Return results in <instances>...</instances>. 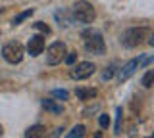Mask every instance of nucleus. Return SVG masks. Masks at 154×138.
Listing matches in <instances>:
<instances>
[{"instance_id":"f257e3e1","label":"nucleus","mask_w":154,"mask_h":138,"mask_svg":"<svg viewBox=\"0 0 154 138\" xmlns=\"http://www.w3.org/2000/svg\"><path fill=\"white\" fill-rule=\"evenodd\" d=\"M81 39H83V44L89 54H96V56H102L106 52V44L102 39V33L98 29H85L81 33Z\"/></svg>"},{"instance_id":"f03ea898","label":"nucleus","mask_w":154,"mask_h":138,"mask_svg":"<svg viewBox=\"0 0 154 138\" xmlns=\"http://www.w3.org/2000/svg\"><path fill=\"white\" fill-rule=\"evenodd\" d=\"M150 37V29L148 27H133V29H127L123 31L122 35V44L125 48H137V46H141L144 39H148Z\"/></svg>"},{"instance_id":"7ed1b4c3","label":"nucleus","mask_w":154,"mask_h":138,"mask_svg":"<svg viewBox=\"0 0 154 138\" xmlns=\"http://www.w3.org/2000/svg\"><path fill=\"white\" fill-rule=\"evenodd\" d=\"M71 16H73L75 21L79 23H93L96 17V12L93 8V4L87 2V0H79L71 6Z\"/></svg>"},{"instance_id":"20e7f679","label":"nucleus","mask_w":154,"mask_h":138,"mask_svg":"<svg viewBox=\"0 0 154 138\" xmlns=\"http://www.w3.org/2000/svg\"><path fill=\"white\" fill-rule=\"evenodd\" d=\"M2 58L8 61V63H19V61L23 60V44L17 40H12L8 42V44H4L2 48Z\"/></svg>"},{"instance_id":"39448f33","label":"nucleus","mask_w":154,"mask_h":138,"mask_svg":"<svg viewBox=\"0 0 154 138\" xmlns=\"http://www.w3.org/2000/svg\"><path fill=\"white\" fill-rule=\"evenodd\" d=\"M66 58V44L64 42H52L50 46L46 48V63L48 65H58L62 63Z\"/></svg>"},{"instance_id":"423d86ee","label":"nucleus","mask_w":154,"mask_h":138,"mask_svg":"<svg viewBox=\"0 0 154 138\" xmlns=\"http://www.w3.org/2000/svg\"><path fill=\"white\" fill-rule=\"evenodd\" d=\"M94 63H91V61H81V63H77L73 69H71V79L75 81H83V79H89L91 75L94 73Z\"/></svg>"},{"instance_id":"0eeeda50","label":"nucleus","mask_w":154,"mask_h":138,"mask_svg":"<svg viewBox=\"0 0 154 138\" xmlns=\"http://www.w3.org/2000/svg\"><path fill=\"white\" fill-rule=\"evenodd\" d=\"M42 50H45V39H42V35H33L27 42V52L33 58H37V56L42 54Z\"/></svg>"},{"instance_id":"6e6552de","label":"nucleus","mask_w":154,"mask_h":138,"mask_svg":"<svg viewBox=\"0 0 154 138\" xmlns=\"http://www.w3.org/2000/svg\"><path fill=\"white\" fill-rule=\"evenodd\" d=\"M139 65H141V61H139L137 58H135V60H129L127 63H125L123 67L118 71V81H119V83L127 81V79H129V77H131V75L135 73V71L139 69Z\"/></svg>"},{"instance_id":"1a4fd4ad","label":"nucleus","mask_w":154,"mask_h":138,"mask_svg":"<svg viewBox=\"0 0 154 138\" xmlns=\"http://www.w3.org/2000/svg\"><path fill=\"white\" fill-rule=\"evenodd\" d=\"M25 138H46V127L33 125L25 131Z\"/></svg>"},{"instance_id":"9d476101","label":"nucleus","mask_w":154,"mask_h":138,"mask_svg":"<svg viewBox=\"0 0 154 138\" xmlns=\"http://www.w3.org/2000/svg\"><path fill=\"white\" fill-rule=\"evenodd\" d=\"M42 107L46 109V111H50V113H54V115H60L62 111H64V106L62 104H58V102H54V100H42Z\"/></svg>"},{"instance_id":"9b49d317","label":"nucleus","mask_w":154,"mask_h":138,"mask_svg":"<svg viewBox=\"0 0 154 138\" xmlns=\"http://www.w3.org/2000/svg\"><path fill=\"white\" fill-rule=\"evenodd\" d=\"M75 96L79 100H94L96 98V88H77Z\"/></svg>"},{"instance_id":"f8f14e48","label":"nucleus","mask_w":154,"mask_h":138,"mask_svg":"<svg viewBox=\"0 0 154 138\" xmlns=\"http://www.w3.org/2000/svg\"><path fill=\"white\" fill-rule=\"evenodd\" d=\"M33 12H35V10H33V8H29V10L21 12V13H17V16H16V17L12 19V25H19V23H23L25 19H29V17L33 16Z\"/></svg>"},{"instance_id":"ddd939ff","label":"nucleus","mask_w":154,"mask_h":138,"mask_svg":"<svg viewBox=\"0 0 154 138\" xmlns=\"http://www.w3.org/2000/svg\"><path fill=\"white\" fill-rule=\"evenodd\" d=\"M83 136H85V127L83 125H75L69 132H67L66 138H83Z\"/></svg>"},{"instance_id":"4468645a","label":"nucleus","mask_w":154,"mask_h":138,"mask_svg":"<svg viewBox=\"0 0 154 138\" xmlns=\"http://www.w3.org/2000/svg\"><path fill=\"white\" fill-rule=\"evenodd\" d=\"M54 16H56V19L60 21V25H66V27H69V25H71V19H69V16H67V12H66V10H62V12L58 10Z\"/></svg>"},{"instance_id":"2eb2a0df","label":"nucleus","mask_w":154,"mask_h":138,"mask_svg":"<svg viewBox=\"0 0 154 138\" xmlns=\"http://www.w3.org/2000/svg\"><path fill=\"white\" fill-rule=\"evenodd\" d=\"M152 83H154V69H148L146 73H144V77H143V81H141V84L144 88H150L152 87Z\"/></svg>"},{"instance_id":"dca6fc26","label":"nucleus","mask_w":154,"mask_h":138,"mask_svg":"<svg viewBox=\"0 0 154 138\" xmlns=\"http://www.w3.org/2000/svg\"><path fill=\"white\" fill-rule=\"evenodd\" d=\"M122 119H123V109L122 107H118L116 109V134H119L122 132Z\"/></svg>"},{"instance_id":"f3484780","label":"nucleus","mask_w":154,"mask_h":138,"mask_svg":"<svg viewBox=\"0 0 154 138\" xmlns=\"http://www.w3.org/2000/svg\"><path fill=\"white\" fill-rule=\"evenodd\" d=\"M50 96H54V98H58V100H67L69 98V92H67V90H52L50 92Z\"/></svg>"},{"instance_id":"a211bd4d","label":"nucleus","mask_w":154,"mask_h":138,"mask_svg":"<svg viewBox=\"0 0 154 138\" xmlns=\"http://www.w3.org/2000/svg\"><path fill=\"white\" fill-rule=\"evenodd\" d=\"M98 125L102 127V128H108L110 127V117L108 115H100L98 117Z\"/></svg>"},{"instance_id":"6ab92c4d","label":"nucleus","mask_w":154,"mask_h":138,"mask_svg":"<svg viewBox=\"0 0 154 138\" xmlns=\"http://www.w3.org/2000/svg\"><path fill=\"white\" fill-rule=\"evenodd\" d=\"M35 29L42 31V33H46V35H48V33H50V27H48L46 23H42V21H37V23H35Z\"/></svg>"},{"instance_id":"aec40b11","label":"nucleus","mask_w":154,"mask_h":138,"mask_svg":"<svg viewBox=\"0 0 154 138\" xmlns=\"http://www.w3.org/2000/svg\"><path fill=\"white\" fill-rule=\"evenodd\" d=\"M112 75H114V65H110V67H106V71L102 73V81L112 79Z\"/></svg>"},{"instance_id":"412c9836","label":"nucleus","mask_w":154,"mask_h":138,"mask_svg":"<svg viewBox=\"0 0 154 138\" xmlns=\"http://www.w3.org/2000/svg\"><path fill=\"white\" fill-rule=\"evenodd\" d=\"M75 58H77V54H75V52H69V54H67L66 58H64V61H66L67 65H71V63L75 61Z\"/></svg>"},{"instance_id":"4be33fe9","label":"nucleus","mask_w":154,"mask_h":138,"mask_svg":"<svg viewBox=\"0 0 154 138\" xmlns=\"http://www.w3.org/2000/svg\"><path fill=\"white\" fill-rule=\"evenodd\" d=\"M0 134H2V125H0Z\"/></svg>"},{"instance_id":"5701e85b","label":"nucleus","mask_w":154,"mask_h":138,"mask_svg":"<svg viewBox=\"0 0 154 138\" xmlns=\"http://www.w3.org/2000/svg\"><path fill=\"white\" fill-rule=\"evenodd\" d=\"M148 138H150V136H148Z\"/></svg>"}]
</instances>
